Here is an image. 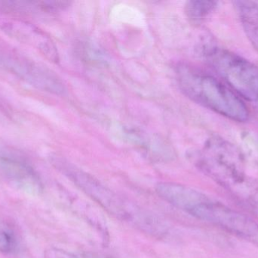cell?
I'll use <instances>...</instances> for the list:
<instances>
[{
	"mask_svg": "<svg viewBox=\"0 0 258 258\" xmlns=\"http://www.w3.org/2000/svg\"><path fill=\"white\" fill-rule=\"evenodd\" d=\"M197 164L203 171L214 177H242V157L231 144L224 139L212 137L207 141L197 158Z\"/></svg>",
	"mask_w": 258,
	"mask_h": 258,
	"instance_id": "4",
	"label": "cell"
},
{
	"mask_svg": "<svg viewBox=\"0 0 258 258\" xmlns=\"http://www.w3.org/2000/svg\"><path fill=\"white\" fill-rule=\"evenodd\" d=\"M16 246L13 235L9 232L0 230V251L3 253L12 252Z\"/></svg>",
	"mask_w": 258,
	"mask_h": 258,
	"instance_id": "8",
	"label": "cell"
},
{
	"mask_svg": "<svg viewBox=\"0 0 258 258\" xmlns=\"http://www.w3.org/2000/svg\"><path fill=\"white\" fill-rule=\"evenodd\" d=\"M245 31L258 49V6L251 2H236Z\"/></svg>",
	"mask_w": 258,
	"mask_h": 258,
	"instance_id": "5",
	"label": "cell"
},
{
	"mask_svg": "<svg viewBox=\"0 0 258 258\" xmlns=\"http://www.w3.org/2000/svg\"><path fill=\"white\" fill-rule=\"evenodd\" d=\"M60 168L80 190L115 218L156 237L166 233V225L156 215L119 196L93 176L67 162H60Z\"/></svg>",
	"mask_w": 258,
	"mask_h": 258,
	"instance_id": "1",
	"label": "cell"
},
{
	"mask_svg": "<svg viewBox=\"0 0 258 258\" xmlns=\"http://www.w3.org/2000/svg\"><path fill=\"white\" fill-rule=\"evenodd\" d=\"M45 258H102L97 254L86 252H73L58 248H51L45 254Z\"/></svg>",
	"mask_w": 258,
	"mask_h": 258,
	"instance_id": "7",
	"label": "cell"
},
{
	"mask_svg": "<svg viewBox=\"0 0 258 258\" xmlns=\"http://www.w3.org/2000/svg\"><path fill=\"white\" fill-rule=\"evenodd\" d=\"M218 6V3L214 1L187 2L185 6L186 15L194 21H201L209 16Z\"/></svg>",
	"mask_w": 258,
	"mask_h": 258,
	"instance_id": "6",
	"label": "cell"
},
{
	"mask_svg": "<svg viewBox=\"0 0 258 258\" xmlns=\"http://www.w3.org/2000/svg\"><path fill=\"white\" fill-rule=\"evenodd\" d=\"M203 54L212 69L232 90L248 101H257L258 68L256 65L224 48L206 47Z\"/></svg>",
	"mask_w": 258,
	"mask_h": 258,
	"instance_id": "3",
	"label": "cell"
},
{
	"mask_svg": "<svg viewBox=\"0 0 258 258\" xmlns=\"http://www.w3.org/2000/svg\"><path fill=\"white\" fill-rule=\"evenodd\" d=\"M257 101H258V100H257Z\"/></svg>",
	"mask_w": 258,
	"mask_h": 258,
	"instance_id": "9",
	"label": "cell"
},
{
	"mask_svg": "<svg viewBox=\"0 0 258 258\" xmlns=\"http://www.w3.org/2000/svg\"><path fill=\"white\" fill-rule=\"evenodd\" d=\"M176 74L180 89L192 101L233 121L248 119L244 101L216 77L186 64L177 67Z\"/></svg>",
	"mask_w": 258,
	"mask_h": 258,
	"instance_id": "2",
	"label": "cell"
}]
</instances>
